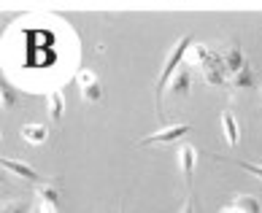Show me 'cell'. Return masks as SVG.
<instances>
[{"label":"cell","instance_id":"1","mask_svg":"<svg viewBox=\"0 0 262 213\" xmlns=\"http://www.w3.org/2000/svg\"><path fill=\"white\" fill-rule=\"evenodd\" d=\"M187 62L198 65L203 79L211 86H227L230 84V70H227L225 60H222V52L208 49L206 43H192L189 52H187Z\"/></svg>","mask_w":262,"mask_h":213},{"label":"cell","instance_id":"2","mask_svg":"<svg viewBox=\"0 0 262 213\" xmlns=\"http://www.w3.org/2000/svg\"><path fill=\"white\" fill-rule=\"evenodd\" d=\"M195 43L192 41V35H184L176 41V46L170 49L168 54V60H165L162 65V70L157 76V81H154V108H157V116H160V122H165V108H162V98H165V89L170 86V79L176 76V70L184 65V60H187V52H189V46Z\"/></svg>","mask_w":262,"mask_h":213},{"label":"cell","instance_id":"3","mask_svg":"<svg viewBox=\"0 0 262 213\" xmlns=\"http://www.w3.org/2000/svg\"><path fill=\"white\" fill-rule=\"evenodd\" d=\"M192 127L189 124H170V127H162V130H154L151 135H146V138H141L135 146L138 149H146V146H160V143H173L184 138V135H189Z\"/></svg>","mask_w":262,"mask_h":213},{"label":"cell","instance_id":"4","mask_svg":"<svg viewBox=\"0 0 262 213\" xmlns=\"http://www.w3.org/2000/svg\"><path fill=\"white\" fill-rule=\"evenodd\" d=\"M76 81H79V89H81V98L84 103H100L103 98V89L98 84V76H95L92 70H79V76H76Z\"/></svg>","mask_w":262,"mask_h":213},{"label":"cell","instance_id":"5","mask_svg":"<svg viewBox=\"0 0 262 213\" xmlns=\"http://www.w3.org/2000/svg\"><path fill=\"white\" fill-rule=\"evenodd\" d=\"M35 197L38 202L33 205V210H46V213H54V210H60V192H57L52 183H38V189H35Z\"/></svg>","mask_w":262,"mask_h":213},{"label":"cell","instance_id":"6","mask_svg":"<svg viewBox=\"0 0 262 213\" xmlns=\"http://www.w3.org/2000/svg\"><path fill=\"white\" fill-rule=\"evenodd\" d=\"M179 168L184 173V183H187L189 195H192V183H195V162H198V151L195 146H179Z\"/></svg>","mask_w":262,"mask_h":213},{"label":"cell","instance_id":"7","mask_svg":"<svg viewBox=\"0 0 262 213\" xmlns=\"http://www.w3.org/2000/svg\"><path fill=\"white\" fill-rule=\"evenodd\" d=\"M3 170L6 173H14L16 178H25V181H30V183H41V173H38L33 164H27V162H16V159H3Z\"/></svg>","mask_w":262,"mask_h":213},{"label":"cell","instance_id":"8","mask_svg":"<svg viewBox=\"0 0 262 213\" xmlns=\"http://www.w3.org/2000/svg\"><path fill=\"white\" fill-rule=\"evenodd\" d=\"M189 89H192V67H189V62L187 65H181L179 70H176V76L170 79V94L173 98H184V94H189Z\"/></svg>","mask_w":262,"mask_h":213},{"label":"cell","instance_id":"9","mask_svg":"<svg viewBox=\"0 0 262 213\" xmlns=\"http://www.w3.org/2000/svg\"><path fill=\"white\" fill-rule=\"evenodd\" d=\"M225 210L227 213H259L262 210V202L257 197H251V195H238Z\"/></svg>","mask_w":262,"mask_h":213},{"label":"cell","instance_id":"10","mask_svg":"<svg viewBox=\"0 0 262 213\" xmlns=\"http://www.w3.org/2000/svg\"><path fill=\"white\" fill-rule=\"evenodd\" d=\"M222 60H225L230 76H232V73H238L244 65H249V62H246V54L241 52L238 46H227V49H222Z\"/></svg>","mask_w":262,"mask_h":213},{"label":"cell","instance_id":"11","mask_svg":"<svg viewBox=\"0 0 262 213\" xmlns=\"http://www.w3.org/2000/svg\"><path fill=\"white\" fill-rule=\"evenodd\" d=\"M22 138L27 143H33V146H41V143L49 140V130H46V124H25Z\"/></svg>","mask_w":262,"mask_h":213},{"label":"cell","instance_id":"12","mask_svg":"<svg viewBox=\"0 0 262 213\" xmlns=\"http://www.w3.org/2000/svg\"><path fill=\"white\" fill-rule=\"evenodd\" d=\"M219 124H222V135H225V140L230 143V146H235L238 143V122H235V116H232L230 111H225L219 116Z\"/></svg>","mask_w":262,"mask_h":213},{"label":"cell","instance_id":"13","mask_svg":"<svg viewBox=\"0 0 262 213\" xmlns=\"http://www.w3.org/2000/svg\"><path fill=\"white\" fill-rule=\"evenodd\" d=\"M227 86H232V89H249V86H254V70H251V65H244L238 73H232Z\"/></svg>","mask_w":262,"mask_h":213},{"label":"cell","instance_id":"14","mask_svg":"<svg viewBox=\"0 0 262 213\" xmlns=\"http://www.w3.org/2000/svg\"><path fill=\"white\" fill-rule=\"evenodd\" d=\"M46 108H49V116L54 122H60L62 116H65V94L57 89V92H52L49 98H46Z\"/></svg>","mask_w":262,"mask_h":213},{"label":"cell","instance_id":"15","mask_svg":"<svg viewBox=\"0 0 262 213\" xmlns=\"http://www.w3.org/2000/svg\"><path fill=\"white\" fill-rule=\"evenodd\" d=\"M0 98H3V108L11 111L14 105H16V98H19V94H16V89H14L11 84H3V89H0Z\"/></svg>","mask_w":262,"mask_h":213},{"label":"cell","instance_id":"16","mask_svg":"<svg viewBox=\"0 0 262 213\" xmlns=\"http://www.w3.org/2000/svg\"><path fill=\"white\" fill-rule=\"evenodd\" d=\"M235 164H241L246 173H251V176H257V178H262V164H254V162H241V159H235Z\"/></svg>","mask_w":262,"mask_h":213},{"label":"cell","instance_id":"17","mask_svg":"<svg viewBox=\"0 0 262 213\" xmlns=\"http://www.w3.org/2000/svg\"><path fill=\"white\" fill-rule=\"evenodd\" d=\"M25 210H27L25 202H6L3 205V213H25Z\"/></svg>","mask_w":262,"mask_h":213},{"label":"cell","instance_id":"18","mask_svg":"<svg viewBox=\"0 0 262 213\" xmlns=\"http://www.w3.org/2000/svg\"><path fill=\"white\" fill-rule=\"evenodd\" d=\"M259 92H262V86H259Z\"/></svg>","mask_w":262,"mask_h":213}]
</instances>
